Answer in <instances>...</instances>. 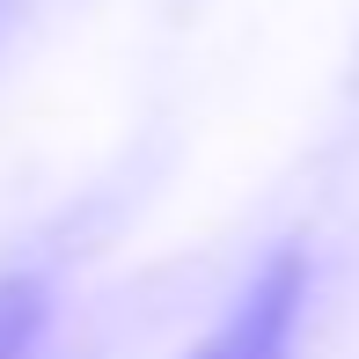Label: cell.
<instances>
[{"label":"cell","instance_id":"7a4b0ae2","mask_svg":"<svg viewBox=\"0 0 359 359\" xmlns=\"http://www.w3.org/2000/svg\"><path fill=\"white\" fill-rule=\"evenodd\" d=\"M37 337H44V286L0 279V359H29Z\"/></svg>","mask_w":359,"mask_h":359},{"label":"cell","instance_id":"6da1fadb","mask_svg":"<svg viewBox=\"0 0 359 359\" xmlns=\"http://www.w3.org/2000/svg\"><path fill=\"white\" fill-rule=\"evenodd\" d=\"M301 293H308V264L301 250H279L227 316L205 330V345L191 359H286L293 352V323H301Z\"/></svg>","mask_w":359,"mask_h":359}]
</instances>
